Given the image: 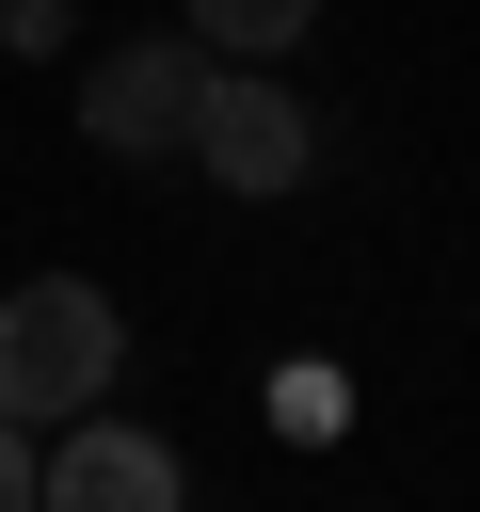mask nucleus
Returning <instances> with one entry per match:
<instances>
[{"instance_id":"f257e3e1","label":"nucleus","mask_w":480,"mask_h":512,"mask_svg":"<svg viewBox=\"0 0 480 512\" xmlns=\"http://www.w3.org/2000/svg\"><path fill=\"white\" fill-rule=\"evenodd\" d=\"M112 368H128V320H112V288H80V272H32V288H0V416H16V432H64V416H96V400H112Z\"/></svg>"},{"instance_id":"f03ea898","label":"nucleus","mask_w":480,"mask_h":512,"mask_svg":"<svg viewBox=\"0 0 480 512\" xmlns=\"http://www.w3.org/2000/svg\"><path fill=\"white\" fill-rule=\"evenodd\" d=\"M192 176L240 192V208H272V192L320 176V112H304L272 64H208V96H192Z\"/></svg>"},{"instance_id":"7ed1b4c3","label":"nucleus","mask_w":480,"mask_h":512,"mask_svg":"<svg viewBox=\"0 0 480 512\" xmlns=\"http://www.w3.org/2000/svg\"><path fill=\"white\" fill-rule=\"evenodd\" d=\"M192 96H208V48L192 32H128L80 64V144L112 160H192Z\"/></svg>"},{"instance_id":"20e7f679","label":"nucleus","mask_w":480,"mask_h":512,"mask_svg":"<svg viewBox=\"0 0 480 512\" xmlns=\"http://www.w3.org/2000/svg\"><path fill=\"white\" fill-rule=\"evenodd\" d=\"M32 512H192V480L144 416H64L32 448Z\"/></svg>"},{"instance_id":"39448f33","label":"nucleus","mask_w":480,"mask_h":512,"mask_svg":"<svg viewBox=\"0 0 480 512\" xmlns=\"http://www.w3.org/2000/svg\"><path fill=\"white\" fill-rule=\"evenodd\" d=\"M176 16H192L208 64H288V48L320 32V0H176Z\"/></svg>"},{"instance_id":"423d86ee","label":"nucleus","mask_w":480,"mask_h":512,"mask_svg":"<svg viewBox=\"0 0 480 512\" xmlns=\"http://www.w3.org/2000/svg\"><path fill=\"white\" fill-rule=\"evenodd\" d=\"M256 400H272V432H288V448H336V416H352V384H336L320 352H288V368H272Z\"/></svg>"},{"instance_id":"0eeeda50","label":"nucleus","mask_w":480,"mask_h":512,"mask_svg":"<svg viewBox=\"0 0 480 512\" xmlns=\"http://www.w3.org/2000/svg\"><path fill=\"white\" fill-rule=\"evenodd\" d=\"M0 48H64V0H0Z\"/></svg>"},{"instance_id":"6e6552de","label":"nucleus","mask_w":480,"mask_h":512,"mask_svg":"<svg viewBox=\"0 0 480 512\" xmlns=\"http://www.w3.org/2000/svg\"><path fill=\"white\" fill-rule=\"evenodd\" d=\"M0 512H32V432L0 416Z\"/></svg>"}]
</instances>
